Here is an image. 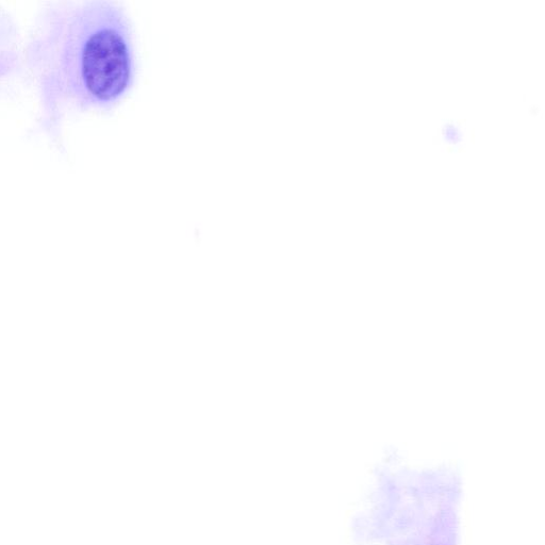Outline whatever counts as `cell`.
Masks as SVG:
<instances>
[{"label":"cell","instance_id":"1","mask_svg":"<svg viewBox=\"0 0 545 545\" xmlns=\"http://www.w3.org/2000/svg\"><path fill=\"white\" fill-rule=\"evenodd\" d=\"M64 43L63 69L81 105L111 109L134 88L138 76L135 29L122 5L95 0L81 7Z\"/></svg>","mask_w":545,"mask_h":545}]
</instances>
